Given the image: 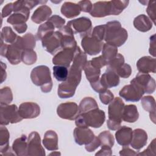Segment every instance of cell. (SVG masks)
<instances>
[{
	"label": "cell",
	"instance_id": "obj_48",
	"mask_svg": "<svg viewBox=\"0 0 156 156\" xmlns=\"http://www.w3.org/2000/svg\"><path fill=\"white\" fill-rule=\"evenodd\" d=\"M155 139H154L148 147L142 152L137 154V155H155L156 144Z\"/></svg>",
	"mask_w": 156,
	"mask_h": 156
},
{
	"label": "cell",
	"instance_id": "obj_15",
	"mask_svg": "<svg viewBox=\"0 0 156 156\" xmlns=\"http://www.w3.org/2000/svg\"><path fill=\"white\" fill-rule=\"evenodd\" d=\"M144 92L151 94L155 90V80L148 73H139L132 79Z\"/></svg>",
	"mask_w": 156,
	"mask_h": 156
},
{
	"label": "cell",
	"instance_id": "obj_47",
	"mask_svg": "<svg viewBox=\"0 0 156 156\" xmlns=\"http://www.w3.org/2000/svg\"><path fill=\"white\" fill-rule=\"evenodd\" d=\"M48 21L51 23L54 27L57 29H61L64 26V24L65 23V20L62 18L61 16L58 15H53L51 17H50L48 20Z\"/></svg>",
	"mask_w": 156,
	"mask_h": 156
},
{
	"label": "cell",
	"instance_id": "obj_41",
	"mask_svg": "<svg viewBox=\"0 0 156 156\" xmlns=\"http://www.w3.org/2000/svg\"><path fill=\"white\" fill-rule=\"evenodd\" d=\"M17 37L16 34L12 30L10 27L5 26L2 29L1 38H2L6 43H13L17 38Z\"/></svg>",
	"mask_w": 156,
	"mask_h": 156
},
{
	"label": "cell",
	"instance_id": "obj_36",
	"mask_svg": "<svg viewBox=\"0 0 156 156\" xmlns=\"http://www.w3.org/2000/svg\"><path fill=\"white\" fill-rule=\"evenodd\" d=\"M98 138L100 141L101 147L112 149V147L114 145V137L109 131L105 130L100 133L98 136Z\"/></svg>",
	"mask_w": 156,
	"mask_h": 156
},
{
	"label": "cell",
	"instance_id": "obj_49",
	"mask_svg": "<svg viewBox=\"0 0 156 156\" xmlns=\"http://www.w3.org/2000/svg\"><path fill=\"white\" fill-rule=\"evenodd\" d=\"M155 1H149L148 2L147 7L146 9V12L149 16L150 17V20H151L153 23L155 25Z\"/></svg>",
	"mask_w": 156,
	"mask_h": 156
},
{
	"label": "cell",
	"instance_id": "obj_34",
	"mask_svg": "<svg viewBox=\"0 0 156 156\" xmlns=\"http://www.w3.org/2000/svg\"><path fill=\"white\" fill-rule=\"evenodd\" d=\"M54 26L53 24L48 21L41 24L38 29V31L36 34V40H41L44 37L52 34L54 32Z\"/></svg>",
	"mask_w": 156,
	"mask_h": 156
},
{
	"label": "cell",
	"instance_id": "obj_55",
	"mask_svg": "<svg viewBox=\"0 0 156 156\" xmlns=\"http://www.w3.org/2000/svg\"><path fill=\"white\" fill-rule=\"evenodd\" d=\"M120 155H137V153L127 146H123V148L119 152Z\"/></svg>",
	"mask_w": 156,
	"mask_h": 156
},
{
	"label": "cell",
	"instance_id": "obj_19",
	"mask_svg": "<svg viewBox=\"0 0 156 156\" xmlns=\"http://www.w3.org/2000/svg\"><path fill=\"white\" fill-rule=\"evenodd\" d=\"M110 1H98L93 5L90 15L95 18H102L111 15Z\"/></svg>",
	"mask_w": 156,
	"mask_h": 156
},
{
	"label": "cell",
	"instance_id": "obj_50",
	"mask_svg": "<svg viewBox=\"0 0 156 156\" xmlns=\"http://www.w3.org/2000/svg\"><path fill=\"white\" fill-rule=\"evenodd\" d=\"M101 146V143H100V141L98 139V136H95V137L94 138V139L88 144H86L85 146V149L89 152H93L98 147H99Z\"/></svg>",
	"mask_w": 156,
	"mask_h": 156
},
{
	"label": "cell",
	"instance_id": "obj_27",
	"mask_svg": "<svg viewBox=\"0 0 156 156\" xmlns=\"http://www.w3.org/2000/svg\"><path fill=\"white\" fill-rule=\"evenodd\" d=\"M139 113L136 105L130 104L124 105L122 112V120L127 122H134L138 120Z\"/></svg>",
	"mask_w": 156,
	"mask_h": 156
},
{
	"label": "cell",
	"instance_id": "obj_37",
	"mask_svg": "<svg viewBox=\"0 0 156 156\" xmlns=\"http://www.w3.org/2000/svg\"><path fill=\"white\" fill-rule=\"evenodd\" d=\"M111 2V15H119L124 9H126L129 3V1H121L114 0L110 1Z\"/></svg>",
	"mask_w": 156,
	"mask_h": 156
},
{
	"label": "cell",
	"instance_id": "obj_33",
	"mask_svg": "<svg viewBox=\"0 0 156 156\" xmlns=\"http://www.w3.org/2000/svg\"><path fill=\"white\" fill-rule=\"evenodd\" d=\"M98 108V105L94 99L91 97H85L80 101L79 105V114L85 113Z\"/></svg>",
	"mask_w": 156,
	"mask_h": 156
},
{
	"label": "cell",
	"instance_id": "obj_25",
	"mask_svg": "<svg viewBox=\"0 0 156 156\" xmlns=\"http://www.w3.org/2000/svg\"><path fill=\"white\" fill-rule=\"evenodd\" d=\"M43 144L48 151L58 149V136L54 130H49L46 132L43 140Z\"/></svg>",
	"mask_w": 156,
	"mask_h": 156
},
{
	"label": "cell",
	"instance_id": "obj_1",
	"mask_svg": "<svg viewBox=\"0 0 156 156\" xmlns=\"http://www.w3.org/2000/svg\"><path fill=\"white\" fill-rule=\"evenodd\" d=\"M105 32L104 40L106 43L119 47L126 41L128 34L127 30L121 27L118 21H109L105 24Z\"/></svg>",
	"mask_w": 156,
	"mask_h": 156
},
{
	"label": "cell",
	"instance_id": "obj_32",
	"mask_svg": "<svg viewBox=\"0 0 156 156\" xmlns=\"http://www.w3.org/2000/svg\"><path fill=\"white\" fill-rule=\"evenodd\" d=\"M102 54L101 55L107 63H108L116 57L118 54V48L112 44L104 43L102 47Z\"/></svg>",
	"mask_w": 156,
	"mask_h": 156
},
{
	"label": "cell",
	"instance_id": "obj_8",
	"mask_svg": "<svg viewBox=\"0 0 156 156\" xmlns=\"http://www.w3.org/2000/svg\"><path fill=\"white\" fill-rule=\"evenodd\" d=\"M144 94V91L133 80L130 84L125 85L119 92V96L129 102H138Z\"/></svg>",
	"mask_w": 156,
	"mask_h": 156
},
{
	"label": "cell",
	"instance_id": "obj_28",
	"mask_svg": "<svg viewBox=\"0 0 156 156\" xmlns=\"http://www.w3.org/2000/svg\"><path fill=\"white\" fill-rule=\"evenodd\" d=\"M133 26L138 30L146 32L151 29L152 27V23L146 15L141 14L135 18Z\"/></svg>",
	"mask_w": 156,
	"mask_h": 156
},
{
	"label": "cell",
	"instance_id": "obj_30",
	"mask_svg": "<svg viewBox=\"0 0 156 156\" xmlns=\"http://www.w3.org/2000/svg\"><path fill=\"white\" fill-rule=\"evenodd\" d=\"M141 104L146 111L149 112L151 121L155 123V101L153 96H146L141 98Z\"/></svg>",
	"mask_w": 156,
	"mask_h": 156
},
{
	"label": "cell",
	"instance_id": "obj_23",
	"mask_svg": "<svg viewBox=\"0 0 156 156\" xmlns=\"http://www.w3.org/2000/svg\"><path fill=\"white\" fill-rule=\"evenodd\" d=\"M29 14L30 9H29L24 4V7L21 10L10 15L7 18V22L13 26L25 24L29 18Z\"/></svg>",
	"mask_w": 156,
	"mask_h": 156
},
{
	"label": "cell",
	"instance_id": "obj_5",
	"mask_svg": "<svg viewBox=\"0 0 156 156\" xmlns=\"http://www.w3.org/2000/svg\"><path fill=\"white\" fill-rule=\"evenodd\" d=\"M0 113L1 126H6L9 123H17L23 119L19 113L18 108L15 104L1 105Z\"/></svg>",
	"mask_w": 156,
	"mask_h": 156
},
{
	"label": "cell",
	"instance_id": "obj_18",
	"mask_svg": "<svg viewBox=\"0 0 156 156\" xmlns=\"http://www.w3.org/2000/svg\"><path fill=\"white\" fill-rule=\"evenodd\" d=\"M99 81L102 85L105 88H113L119 84V77L115 71L107 67L105 73L101 76Z\"/></svg>",
	"mask_w": 156,
	"mask_h": 156
},
{
	"label": "cell",
	"instance_id": "obj_11",
	"mask_svg": "<svg viewBox=\"0 0 156 156\" xmlns=\"http://www.w3.org/2000/svg\"><path fill=\"white\" fill-rule=\"evenodd\" d=\"M27 155H45V151L41 144L40 136L37 132H32L29 135Z\"/></svg>",
	"mask_w": 156,
	"mask_h": 156
},
{
	"label": "cell",
	"instance_id": "obj_43",
	"mask_svg": "<svg viewBox=\"0 0 156 156\" xmlns=\"http://www.w3.org/2000/svg\"><path fill=\"white\" fill-rule=\"evenodd\" d=\"M124 63V56L121 54H118L116 57L108 63L107 67L110 69L116 71Z\"/></svg>",
	"mask_w": 156,
	"mask_h": 156
},
{
	"label": "cell",
	"instance_id": "obj_13",
	"mask_svg": "<svg viewBox=\"0 0 156 156\" xmlns=\"http://www.w3.org/2000/svg\"><path fill=\"white\" fill-rule=\"evenodd\" d=\"M76 49L71 48H63L54 55L52 58L53 64L56 66H63L69 68L71 62L73 60Z\"/></svg>",
	"mask_w": 156,
	"mask_h": 156
},
{
	"label": "cell",
	"instance_id": "obj_17",
	"mask_svg": "<svg viewBox=\"0 0 156 156\" xmlns=\"http://www.w3.org/2000/svg\"><path fill=\"white\" fill-rule=\"evenodd\" d=\"M75 142L79 145L87 144L90 143L95 137L94 133L88 127H76L73 132Z\"/></svg>",
	"mask_w": 156,
	"mask_h": 156
},
{
	"label": "cell",
	"instance_id": "obj_51",
	"mask_svg": "<svg viewBox=\"0 0 156 156\" xmlns=\"http://www.w3.org/2000/svg\"><path fill=\"white\" fill-rule=\"evenodd\" d=\"M91 63L95 67L101 69V68H102L103 66L107 65V62H105V60L104 59V58L102 57V55H100L98 57H95L92 58L90 60Z\"/></svg>",
	"mask_w": 156,
	"mask_h": 156
},
{
	"label": "cell",
	"instance_id": "obj_6",
	"mask_svg": "<svg viewBox=\"0 0 156 156\" xmlns=\"http://www.w3.org/2000/svg\"><path fill=\"white\" fill-rule=\"evenodd\" d=\"M66 25L72 29L74 34H80L82 38L91 35L92 23L87 17L83 16L71 20L68 22Z\"/></svg>",
	"mask_w": 156,
	"mask_h": 156
},
{
	"label": "cell",
	"instance_id": "obj_12",
	"mask_svg": "<svg viewBox=\"0 0 156 156\" xmlns=\"http://www.w3.org/2000/svg\"><path fill=\"white\" fill-rule=\"evenodd\" d=\"M57 113L62 119L74 120L79 115V106L73 102L62 103L57 107Z\"/></svg>",
	"mask_w": 156,
	"mask_h": 156
},
{
	"label": "cell",
	"instance_id": "obj_26",
	"mask_svg": "<svg viewBox=\"0 0 156 156\" xmlns=\"http://www.w3.org/2000/svg\"><path fill=\"white\" fill-rule=\"evenodd\" d=\"M12 149L18 156L27 155V138L26 135H22L16 138L12 144Z\"/></svg>",
	"mask_w": 156,
	"mask_h": 156
},
{
	"label": "cell",
	"instance_id": "obj_21",
	"mask_svg": "<svg viewBox=\"0 0 156 156\" xmlns=\"http://www.w3.org/2000/svg\"><path fill=\"white\" fill-rule=\"evenodd\" d=\"M147 138V134L144 130L141 129H135L132 132L130 145L133 149L138 151L146 146Z\"/></svg>",
	"mask_w": 156,
	"mask_h": 156
},
{
	"label": "cell",
	"instance_id": "obj_29",
	"mask_svg": "<svg viewBox=\"0 0 156 156\" xmlns=\"http://www.w3.org/2000/svg\"><path fill=\"white\" fill-rule=\"evenodd\" d=\"M80 9L78 4L65 2L61 7V13L68 18H73L80 13Z\"/></svg>",
	"mask_w": 156,
	"mask_h": 156
},
{
	"label": "cell",
	"instance_id": "obj_58",
	"mask_svg": "<svg viewBox=\"0 0 156 156\" xmlns=\"http://www.w3.org/2000/svg\"><path fill=\"white\" fill-rule=\"evenodd\" d=\"M1 82L2 83L6 79L7 77V74H6V72H5V69H6V65L4 64V63H2V62H1Z\"/></svg>",
	"mask_w": 156,
	"mask_h": 156
},
{
	"label": "cell",
	"instance_id": "obj_56",
	"mask_svg": "<svg viewBox=\"0 0 156 156\" xmlns=\"http://www.w3.org/2000/svg\"><path fill=\"white\" fill-rule=\"evenodd\" d=\"M112 154V151L111 149L105 148V147H101V149L96 153L95 155H111Z\"/></svg>",
	"mask_w": 156,
	"mask_h": 156
},
{
	"label": "cell",
	"instance_id": "obj_9",
	"mask_svg": "<svg viewBox=\"0 0 156 156\" xmlns=\"http://www.w3.org/2000/svg\"><path fill=\"white\" fill-rule=\"evenodd\" d=\"M23 51L21 37L18 36L15 42L8 45L4 57H6L12 65H17L21 61V54Z\"/></svg>",
	"mask_w": 156,
	"mask_h": 156
},
{
	"label": "cell",
	"instance_id": "obj_4",
	"mask_svg": "<svg viewBox=\"0 0 156 156\" xmlns=\"http://www.w3.org/2000/svg\"><path fill=\"white\" fill-rule=\"evenodd\" d=\"M122 100L118 97L113 99L108 107V119L107 121L108 128L112 130H116L121 127L122 122V112L124 107Z\"/></svg>",
	"mask_w": 156,
	"mask_h": 156
},
{
	"label": "cell",
	"instance_id": "obj_57",
	"mask_svg": "<svg viewBox=\"0 0 156 156\" xmlns=\"http://www.w3.org/2000/svg\"><path fill=\"white\" fill-rule=\"evenodd\" d=\"M13 26V28L15 29V30L19 34L24 33L27 29V26L26 23L23 24H20V25Z\"/></svg>",
	"mask_w": 156,
	"mask_h": 156
},
{
	"label": "cell",
	"instance_id": "obj_53",
	"mask_svg": "<svg viewBox=\"0 0 156 156\" xmlns=\"http://www.w3.org/2000/svg\"><path fill=\"white\" fill-rule=\"evenodd\" d=\"M13 11V3H9L5 5L2 10L1 17L4 18L10 15Z\"/></svg>",
	"mask_w": 156,
	"mask_h": 156
},
{
	"label": "cell",
	"instance_id": "obj_54",
	"mask_svg": "<svg viewBox=\"0 0 156 156\" xmlns=\"http://www.w3.org/2000/svg\"><path fill=\"white\" fill-rule=\"evenodd\" d=\"M149 52L153 57H155V34L152 35L150 37V46Z\"/></svg>",
	"mask_w": 156,
	"mask_h": 156
},
{
	"label": "cell",
	"instance_id": "obj_16",
	"mask_svg": "<svg viewBox=\"0 0 156 156\" xmlns=\"http://www.w3.org/2000/svg\"><path fill=\"white\" fill-rule=\"evenodd\" d=\"M18 111L23 119L37 118L40 113V106L35 102H26L20 104Z\"/></svg>",
	"mask_w": 156,
	"mask_h": 156
},
{
	"label": "cell",
	"instance_id": "obj_35",
	"mask_svg": "<svg viewBox=\"0 0 156 156\" xmlns=\"http://www.w3.org/2000/svg\"><path fill=\"white\" fill-rule=\"evenodd\" d=\"M10 133L5 127L1 126L0 129V151L3 155L9 149V141Z\"/></svg>",
	"mask_w": 156,
	"mask_h": 156
},
{
	"label": "cell",
	"instance_id": "obj_22",
	"mask_svg": "<svg viewBox=\"0 0 156 156\" xmlns=\"http://www.w3.org/2000/svg\"><path fill=\"white\" fill-rule=\"evenodd\" d=\"M132 129L126 126H121L115 133L117 143L122 146H128L132 138Z\"/></svg>",
	"mask_w": 156,
	"mask_h": 156
},
{
	"label": "cell",
	"instance_id": "obj_44",
	"mask_svg": "<svg viewBox=\"0 0 156 156\" xmlns=\"http://www.w3.org/2000/svg\"><path fill=\"white\" fill-rule=\"evenodd\" d=\"M105 24L96 26L94 27L93 32L91 34V36L99 41H102L104 40L105 37Z\"/></svg>",
	"mask_w": 156,
	"mask_h": 156
},
{
	"label": "cell",
	"instance_id": "obj_7",
	"mask_svg": "<svg viewBox=\"0 0 156 156\" xmlns=\"http://www.w3.org/2000/svg\"><path fill=\"white\" fill-rule=\"evenodd\" d=\"M62 34L59 30L55 31L52 34L44 37L41 40L42 46L47 52L52 55H55L62 49Z\"/></svg>",
	"mask_w": 156,
	"mask_h": 156
},
{
	"label": "cell",
	"instance_id": "obj_46",
	"mask_svg": "<svg viewBox=\"0 0 156 156\" xmlns=\"http://www.w3.org/2000/svg\"><path fill=\"white\" fill-rule=\"evenodd\" d=\"M99 96L102 103L105 105L110 104L114 99L113 94L109 90H107L104 92L99 93Z\"/></svg>",
	"mask_w": 156,
	"mask_h": 156
},
{
	"label": "cell",
	"instance_id": "obj_42",
	"mask_svg": "<svg viewBox=\"0 0 156 156\" xmlns=\"http://www.w3.org/2000/svg\"><path fill=\"white\" fill-rule=\"evenodd\" d=\"M13 100V94L10 87H5L1 89L0 102L1 105H8Z\"/></svg>",
	"mask_w": 156,
	"mask_h": 156
},
{
	"label": "cell",
	"instance_id": "obj_20",
	"mask_svg": "<svg viewBox=\"0 0 156 156\" xmlns=\"http://www.w3.org/2000/svg\"><path fill=\"white\" fill-rule=\"evenodd\" d=\"M136 67L140 73H155L156 60L155 58L150 56H144L140 58L136 62Z\"/></svg>",
	"mask_w": 156,
	"mask_h": 156
},
{
	"label": "cell",
	"instance_id": "obj_31",
	"mask_svg": "<svg viewBox=\"0 0 156 156\" xmlns=\"http://www.w3.org/2000/svg\"><path fill=\"white\" fill-rule=\"evenodd\" d=\"M83 70L87 77V79L90 82V83H93L98 81L100 78L101 69L98 68L93 66L90 60L88 61L84 66Z\"/></svg>",
	"mask_w": 156,
	"mask_h": 156
},
{
	"label": "cell",
	"instance_id": "obj_14",
	"mask_svg": "<svg viewBox=\"0 0 156 156\" xmlns=\"http://www.w3.org/2000/svg\"><path fill=\"white\" fill-rule=\"evenodd\" d=\"M81 45L85 54L90 55H94L101 51L104 43L91 35H89L82 38Z\"/></svg>",
	"mask_w": 156,
	"mask_h": 156
},
{
	"label": "cell",
	"instance_id": "obj_59",
	"mask_svg": "<svg viewBox=\"0 0 156 156\" xmlns=\"http://www.w3.org/2000/svg\"><path fill=\"white\" fill-rule=\"evenodd\" d=\"M49 155H60V152H52V153H51Z\"/></svg>",
	"mask_w": 156,
	"mask_h": 156
},
{
	"label": "cell",
	"instance_id": "obj_3",
	"mask_svg": "<svg viewBox=\"0 0 156 156\" xmlns=\"http://www.w3.org/2000/svg\"><path fill=\"white\" fill-rule=\"evenodd\" d=\"M30 79L34 84L40 86L43 93H49L52 88V80L49 68L46 65H40L34 68L30 73Z\"/></svg>",
	"mask_w": 156,
	"mask_h": 156
},
{
	"label": "cell",
	"instance_id": "obj_45",
	"mask_svg": "<svg viewBox=\"0 0 156 156\" xmlns=\"http://www.w3.org/2000/svg\"><path fill=\"white\" fill-rule=\"evenodd\" d=\"M116 73L122 78H128L132 73L131 66L127 63H124L116 71Z\"/></svg>",
	"mask_w": 156,
	"mask_h": 156
},
{
	"label": "cell",
	"instance_id": "obj_24",
	"mask_svg": "<svg viewBox=\"0 0 156 156\" xmlns=\"http://www.w3.org/2000/svg\"><path fill=\"white\" fill-rule=\"evenodd\" d=\"M52 14L51 9L46 5H42L38 7L33 13L31 20L37 24H40L49 19Z\"/></svg>",
	"mask_w": 156,
	"mask_h": 156
},
{
	"label": "cell",
	"instance_id": "obj_52",
	"mask_svg": "<svg viewBox=\"0 0 156 156\" xmlns=\"http://www.w3.org/2000/svg\"><path fill=\"white\" fill-rule=\"evenodd\" d=\"M78 5L80 9V10L83 11V12H89L90 13L93 7L91 2L88 0L79 1L78 2Z\"/></svg>",
	"mask_w": 156,
	"mask_h": 156
},
{
	"label": "cell",
	"instance_id": "obj_2",
	"mask_svg": "<svg viewBox=\"0 0 156 156\" xmlns=\"http://www.w3.org/2000/svg\"><path fill=\"white\" fill-rule=\"evenodd\" d=\"M105 119L104 112L98 108L85 113H79L75 119V124L79 127L99 128L104 124Z\"/></svg>",
	"mask_w": 156,
	"mask_h": 156
},
{
	"label": "cell",
	"instance_id": "obj_39",
	"mask_svg": "<svg viewBox=\"0 0 156 156\" xmlns=\"http://www.w3.org/2000/svg\"><path fill=\"white\" fill-rule=\"evenodd\" d=\"M37 59V54L33 49H27L23 51L21 54V61L24 64L31 65L35 63Z\"/></svg>",
	"mask_w": 156,
	"mask_h": 156
},
{
	"label": "cell",
	"instance_id": "obj_10",
	"mask_svg": "<svg viewBox=\"0 0 156 156\" xmlns=\"http://www.w3.org/2000/svg\"><path fill=\"white\" fill-rule=\"evenodd\" d=\"M80 82L74 78L68 76L67 79L58 85L57 94L59 98L65 99L73 97Z\"/></svg>",
	"mask_w": 156,
	"mask_h": 156
},
{
	"label": "cell",
	"instance_id": "obj_38",
	"mask_svg": "<svg viewBox=\"0 0 156 156\" xmlns=\"http://www.w3.org/2000/svg\"><path fill=\"white\" fill-rule=\"evenodd\" d=\"M53 75L55 79L59 82H65L68 76L69 70L63 66H54L52 68Z\"/></svg>",
	"mask_w": 156,
	"mask_h": 156
},
{
	"label": "cell",
	"instance_id": "obj_40",
	"mask_svg": "<svg viewBox=\"0 0 156 156\" xmlns=\"http://www.w3.org/2000/svg\"><path fill=\"white\" fill-rule=\"evenodd\" d=\"M36 38L31 33H27L23 37H21L22 44L23 49H33L35 47Z\"/></svg>",
	"mask_w": 156,
	"mask_h": 156
}]
</instances>
